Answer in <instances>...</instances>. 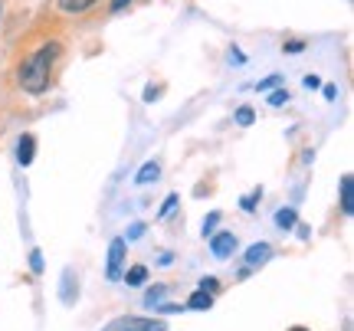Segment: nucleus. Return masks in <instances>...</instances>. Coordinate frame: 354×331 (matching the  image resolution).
<instances>
[{
    "instance_id": "nucleus-1",
    "label": "nucleus",
    "mask_w": 354,
    "mask_h": 331,
    "mask_svg": "<svg viewBox=\"0 0 354 331\" xmlns=\"http://www.w3.org/2000/svg\"><path fill=\"white\" fill-rule=\"evenodd\" d=\"M66 56H69V46L63 39V23H56L53 17L43 13L13 50L10 86L26 99L50 95L63 76Z\"/></svg>"
},
{
    "instance_id": "nucleus-2",
    "label": "nucleus",
    "mask_w": 354,
    "mask_h": 331,
    "mask_svg": "<svg viewBox=\"0 0 354 331\" xmlns=\"http://www.w3.org/2000/svg\"><path fill=\"white\" fill-rule=\"evenodd\" d=\"M102 0H53V17L56 23H76V20H86L88 13L99 7Z\"/></svg>"
},
{
    "instance_id": "nucleus-3",
    "label": "nucleus",
    "mask_w": 354,
    "mask_h": 331,
    "mask_svg": "<svg viewBox=\"0 0 354 331\" xmlns=\"http://www.w3.org/2000/svg\"><path fill=\"white\" fill-rule=\"evenodd\" d=\"M102 331H167L165 319H158V315H118L112 319Z\"/></svg>"
},
{
    "instance_id": "nucleus-4",
    "label": "nucleus",
    "mask_w": 354,
    "mask_h": 331,
    "mask_svg": "<svg viewBox=\"0 0 354 331\" xmlns=\"http://www.w3.org/2000/svg\"><path fill=\"white\" fill-rule=\"evenodd\" d=\"M125 256H128V240L125 236H115L109 243V259H105V279L118 282L122 272H125Z\"/></svg>"
},
{
    "instance_id": "nucleus-5",
    "label": "nucleus",
    "mask_w": 354,
    "mask_h": 331,
    "mask_svg": "<svg viewBox=\"0 0 354 331\" xmlns=\"http://www.w3.org/2000/svg\"><path fill=\"white\" fill-rule=\"evenodd\" d=\"M210 253H214L216 259H230V256L236 253V236H233L230 229L214 233V236H210Z\"/></svg>"
},
{
    "instance_id": "nucleus-6",
    "label": "nucleus",
    "mask_w": 354,
    "mask_h": 331,
    "mask_svg": "<svg viewBox=\"0 0 354 331\" xmlns=\"http://www.w3.org/2000/svg\"><path fill=\"white\" fill-rule=\"evenodd\" d=\"M338 200H342V217H354V178L351 174H342L338 180Z\"/></svg>"
},
{
    "instance_id": "nucleus-7",
    "label": "nucleus",
    "mask_w": 354,
    "mask_h": 331,
    "mask_svg": "<svg viewBox=\"0 0 354 331\" xmlns=\"http://www.w3.org/2000/svg\"><path fill=\"white\" fill-rule=\"evenodd\" d=\"M33 158H37V135H20V141H17V161H20V167H30L33 164Z\"/></svg>"
},
{
    "instance_id": "nucleus-8",
    "label": "nucleus",
    "mask_w": 354,
    "mask_h": 331,
    "mask_svg": "<svg viewBox=\"0 0 354 331\" xmlns=\"http://www.w3.org/2000/svg\"><path fill=\"white\" fill-rule=\"evenodd\" d=\"M269 259H272V246H269V243H256V246L246 249V269L263 266V263H269Z\"/></svg>"
},
{
    "instance_id": "nucleus-9",
    "label": "nucleus",
    "mask_w": 354,
    "mask_h": 331,
    "mask_svg": "<svg viewBox=\"0 0 354 331\" xmlns=\"http://www.w3.org/2000/svg\"><path fill=\"white\" fill-rule=\"evenodd\" d=\"M158 178H161V161H148V164H141V171L135 174V184H138V187H148V184H154Z\"/></svg>"
},
{
    "instance_id": "nucleus-10",
    "label": "nucleus",
    "mask_w": 354,
    "mask_h": 331,
    "mask_svg": "<svg viewBox=\"0 0 354 331\" xmlns=\"http://www.w3.org/2000/svg\"><path fill=\"white\" fill-rule=\"evenodd\" d=\"M79 299V279H76V272L73 269H66L63 272V302L66 305H73Z\"/></svg>"
},
{
    "instance_id": "nucleus-11",
    "label": "nucleus",
    "mask_w": 354,
    "mask_h": 331,
    "mask_svg": "<svg viewBox=\"0 0 354 331\" xmlns=\"http://www.w3.org/2000/svg\"><path fill=\"white\" fill-rule=\"evenodd\" d=\"M122 279H125L128 285H145V282H148V266L135 263V266L128 269V272H122Z\"/></svg>"
},
{
    "instance_id": "nucleus-12",
    "label": "nucleus",
    "mask_w": 354,
    "mask_h": 331,
    "mask_svg": "<svg viewBox=\"0 0 354 331\" xmlns=\"http://www.w3.org/2000/svg\"><path fill=\"white\" fill-rule=\"evenodd\" d=\"M187 308H194V312H203V308H214V295L203 292V289H197V292L187 299Z\"/></svg>"
},
{
    "instance_id": "nucleus-13",
    "label": "nucleus",
    "mask_w": 354,
    "mask_h": 331,
    "mask_svg": "<svg viewBox=\"0 0 354 331\" xmlns=\"http://www.w3.org/2000/svg\"><path fill=\"white\" fill-rule=\"evenodd\" d=\"M295 220H299V214H295L292 207H282V210H276V227L279 229H286V233H289V229H295Z\"/></svg>"
},
{
    "instance_id": "nucleus-14",
    "label": "nucleus",
    "mask_w": 354,
    "mask_h": 331,
    "mask_svg": "<svg viewBox=\"0 0 354 331\" xmlns=\"http://www.w3.org/2000/svg\"><path fill=\"white\" fill-rule=\"evenodd\" d=\"M233 118H236V125H240V128H250L256 122V108H253V105H240Z\"/></svg>"
},
{
    "instance_id": "nucleus-15",
    "label": "nucleus",
    "mask_w": 354,
    "mask_h": 331,
    "mask_svg": "<svg viewBox=\"0 0 354 331\" xmlns=\"http://www.w3.org/2000/svg\"><path fill=\"white\" fill-rule=\"evenodd\" d=\"M165 292H167V285H151V289L145 292V305L154 308L158 302H161V295H165Z\"/></svg>"
},
{
    "instance_id": "nucleus-16",
    "label": "nucleus",
    "mask_w": 354,
    "mask_h": 331,
    "mask_svg": "<svg viewBox=\"0 0 354 331\" xmlns=\"http://www.w3.org/2000/svg\"><path fill=\"white\" fill-rule=\"evenodd\" d=\"M184 308L187 305H180V302H158L154 312H158V319H161V315H177V312H184Z\"/></svg>"
},
{
    "instance_id": "nucleus-17",
    "label": "nucleus",
    "mask_w": 354,
    "mask_h": 331,
    "mask_svg": "<svg viewBox=\"0 0 354 331\" xmlns=\"http://www.w3.org/2000/svg\"><path fill=\"white\" fill-rule=\"evenodd\" d=\"M220 220H223V214H220V210H214L210 217L203 220V236H214L216 227H220Z\"/></svg>"
},
{
    "instance_id": "nucleus-18",
    "label": "nucleus",
    "mask_w": 354,
    "mask_h": 331,
    "mask_svg": "<svg viewBox=\"0 0 354 331\" xmlns=\"http://www.w3.org/2000/svg\"><path fill=\"white\" fill-rule=\"evenodd\" d=\"M276 86H282V76H266L256 82V92H269V89H276Z\"/></svg>"
},
{
    "instance_id": "nucleus-19",
    "label": "nucleus",
    "mask_w": 354,
    "mask_h": 331,
    "mask_svg": "<svg viewBox=\"0 0 354 331\" xmlns=\"http://www.w3.org/2000/svg\"><path fill=\"white\" fill-rule=\"evenodd\" d=\"M286 102H289V89L269 92V105H272V108H279V105H286Z\"/></svg>"
},
{
    "instance_id": "nucleus-20",
    "label": "nucleus",
    "mask_w": 354,
    "mask_h": 331,
    "mask_svg": "<svg viewBox=\"0 0 354 331\" xmlns=\"http://www.w3.org/2000/svg\"><path fill=\"white\" fill-rule=\"evenodd\" d=\"M161 92H165V86H161V82H158V86H148V89H145V95H141V99H145V102H154V99H161Z\"/></svg>"
},
{
    "instance_id": "nucleus-21",
    "label": "nucleus",
    "mask_w": 354,
    "mask_h": 331,
    "mask_svg": "<svg viewBox=\"0 0 354 331\" xmlns=\"http://www.w3.org/2000/svg\"><path fill=\"white\" fill-rule=\"evenodd\" d=\"M177 207V193H171V197H167L165 204H161V210H158V220H165L167 214H171V210H174Z\"/></svg>"
},
{
    "instance_id": "nucleus-22",
    "label": "nucleus",
    "mask_w": 354,
    "mask_h": 331,
    "mask_svg": "<svg viewBox=\"0 0 354 331\" xmlns=\"http://www.w3.org/2000/svg\"><path fill=\"white\" fill-rule=\"evenodd\" d=\"M131 3H135V0H112V3H109V13H125Z\"/></svg>"
},
{
    "instance_id": "nucleus-23",
    "label": "nucleus",
    "mask_w": 354,
    "mask_h": 331,
    "mask_svg": "<svg viewBox=\"0 0 354 331\" xmlns=\"http://www.w3.org/2000/svg\"><path fill=\"white\" fill-rule=\"evenodd\" d=\"M30 269H33V272H43V256H39V249H33V253H30Z\"/></svg>"
},
{
    "instance_id": "nucleus-24",
    "label": "nucleus",
    "mask_w": 354,
    "mask_h": 331,
    "mask_svg": "<svg viewBox=\"0 0 354 331\" xmlns=\"http://www.w3.org/2000/svg\"><path fill=\"white\" fill-rule=\"evenodd\" d=\"M282 50H286V53H302L305 50V39H289V43H282Z\"/></svg>"
},
{
    "instance_id": "nucleus-25",
    "label": "nucleus",
    "mask_w": 354,
    "mask_h": 331,
    "mask_svg": "<svg viewBox=\"0 0 354 331\" xmlns=\"http://www.w3.org/2000/svg\"><path fill=\"white\" fill-rule=\"evenodd\" d=\"M259 197H263V191H253L246 200H243V210H256V204H259Z\"/></svg>"
},
{
    "instance_id": "nucleus-26",
    "label": "nucleus",
    "mask_w": 354,
    "mask_h": 331,
    "mask_svg": "<svg viewBox=\"0 0 354 331\" xmlns=\"http://www.w3.org/2000/svg\"><path fill=\"white\" fill-rule=\"evenodd\" d=\"M201 289H203V292H210V295H216V292H220V282H216V279H201Z\"/></svg>"
},
{
    "instance_id": "nucleus-27",
    "label": "nucleus",
    "mask_w": 354,
    "mask_h": 331,
    "mask_svg": "<svg viewBox=\"0 0 354 331\" xmlns=\"http://www.w3.org/2000/svg\"><path fill=\"white\" fill-rule=\"evenodd\" d=\"M230 59H233V66H246V56L240 53V46H230Z\"/></svg>"
},
{
    "instance_id": "nucleus-28",
    "label": "nucleus",
    "mask_w": 354,
    "mask_h": 331,
    "mask_svg": "<svg viewBox=\"0 0 354 331\" xmlns=\"http://www.w3.org/2000/svg\"><path fill=\"white\" fill-rule=\"evenodd\" d=\"M141 233H145V227H141V223H135V227L128 229V236H125V240H138Z\"/></svg>"
},
{
    "instance_id": "nucleus-29",
    "label": "nucleus",
    "mask_w": 354,
    "mask_h": 331,
    "mask_svg": "<svg viewBox=\"0 0 354 331\" xmlns=\"http://www.w3.org/2000/svg\"><path fill=\"white\" fill-rule=\"evenodd\" d=\"M322 86V79L318 76H305V89H318Z\"/></svg>"
},
{
    "instance_id": "nucleus-30",
    "label": "nucleus",
    "mask_w": 354,
    "mask_h": 331,
    "mask_svg": "<svg viewBox=\"0 0 354 331\" xmlns=\"http://www.w3.org/2000/svg\"><path fill=\"white\" fill-rule=\"evenodd\" d=\"M335 95H338V86H331V82H328V86H325V99H328V102H331Z\"/></svg>"
},
{
    "instance_id": "nucleus-31",
    "label": "nucleus",
    "mask_w": 354,
    "mask_h": 331,
    "mask_svg": "<svg viewBox=\"0 0 354 331\" xmlns=\"http://www.w3.org/2000/svg\"><path fill=\"white\" fill-rule=\"evenodd\" d=\"M3 13H7V0H0V23H3Z\"/></svg>"
},
{
    "instance_id": "nucleus-32",
    "label": "nucleus",
    "mask_w": 354,
    "mask_h": 331,
    "mask_svg": "<svg viewBox=\"0 0 354 331\" xmlns=\"http://www.w3.org/2000/svg\"><path fill=\"white\" fill-rule=\"evenodd\" d=\"M289 331H312V328H305V325H292Z\"/></svg>"
}]
</instances>
